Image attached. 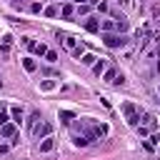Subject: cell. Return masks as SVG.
I'll return each instance as SVG.
<instances>
[{
  "mask_svg": "<svg viewBox=\"0 0 160 160\" xmlns=\"http://www.w3.org/2000/svg\"><path fill=\"white\" fill-rule=\"evenodd\" d=\"M128 35H120V32H102V45L110 48V50H118V48H125L128 45Z\"/></svg>",
  "mask_w": 160,
  "mask_h": 160,
  "instance_id": "1",
  "label": "cell"
},
{
  "mask_svg": "<svg viewBox=\"0 0 160 160\" xmlns=\"http://www.w3.org/2000/svg\"><path fill=\"white\" fill-rule=\"evenodd\" d=\"M122 115H125L128 125H132V128L140 125V110H138L135 102H125V105H122Z\"/></svg>",
  "mask_w": 160,
  "mask_h": 160,
  "instance_id": "2",
  "label": "cell"
},
{
  "mask_svg": "<svg viewBox=\"0 0 160 160\" xmlns=\"http://www.w3.org/2000/svg\"><path fill=\"white\" fill-rule=\"evenodd\" d=\"M32 138H38V140H42V138H48V135H52V122L50 120H42V122H38L32 130Z\"/></svg>",
  "mask_w": 160,
  "mask_h": 160,
  "instance_id": "3",
  "label": "cell"
},
{
  "mask_svg": "<svg viewBox=\"0 0 160 160\" xmlns=\"http://www.w3.org/2000/svg\"><path fill=\"white\" fill-rule=\"evenodd\" d=\"M18 135V122H5V125H0V138H5V140H12Z\"/></svg>",
  "mask_w": 160,
  "mask_h": 160,
  "instance_id": "4",
  "label": "cell"
},
{
  "mask_svg": "<svg viewBox=\"0 0 160 160\" xmlns=\"http://www.w3.org/2000/svg\"><path fill=\"white\" fill-rule=\"evenodd\" d=\"M92 140L88 138V135H82V132H72V145L75 148H88Z\"/></svg>",
  "mask_w": 160,
  "mask_h": 160,
  "instance_id": "5",
  "label": "cell"
},
{
  "mask_svg": "<svg viewBox=\"0 0 160 160\" xmlns=\"http://www.w3.org/2000/svg\"><path fill=\"white\" fill-rule=\"evenodd\" d=\"M75 12H78V10H75V5H72V2H62V5H60V15H62L65 20H70Z\"/></svg>",
  "mask_w": 160,
  "mask_h": 160,
  "instance_id": "6",
  "label": "cell"
},
{
  "mask_svg": "<svg viewBox=\"0 0 160 160\" xmlns=\"http://www.w3.org/2000/svg\"><path fill=\"white\" fill-rule=\"evenodd\" d=\"M85 30L88 32H100V18H88L85 20Z\"/></svg>",
  "mask_w": 160,
  "mask_h": 160,
  "instance_id": "7",
  "label": "cell"
},
{
  "mask_svg": "<svg viewBox=\"0 0 160 160\" xmlns=\"http://www.w3.org/2000/svg\"><path fill=\"white\" fill-rule=\"evenodd\" d=\"M140 125H148L150 130H155V128H158V122H155V115H150V112H142V115H140Z\"/></svg>",
  "mask_w": 160,
  "mask_h": 160,
  "instance_id": "8",
  "label": "cell"
},
{
  "mask_svg": "<svg viewBox=\"0 0 160 160\" xmlns=\"http://www.w3.org/2000/svg\"><path fill=\"white\" fill-rule=\"evenodd\" d=\"M58 38H60V40H62V45H65V48H68V50H70V52H72V50H75V48H78V40H75V38H72V35H58Z\"/></svg>",
  "mask_w": 160,
  "mask_h": 160,
  "instance_id": "9",
  "label": "cell"
},
{
  "mask_svg": "<svg viewBox=\"0 0 160 160\" xmlns=\"http://www.w3.org/2000/svg\"><path fill=\"white\" fill-rule=\"evenodd\" d=\"M118 75H120V72H118V70H115V68H110V65H108V70H105V72H102V80H105V82H108V85H112V82H115V78H118Z\"/></svg>",
  "mask_w": 160,
  "mask_h": 160,
  "instance_id": "10",
  "label": "cell"
},
{
  "mask_svg": "<svg viewBox=\"0 0 160 160\" xmlns=\"http://www.w3.org/2000/svg\"><path fill=\"white\" fill-rule=\"evenodd\" d=\"M52 148H55V138H52V135L42 138V142H40V152H50Z\"/></svg>",
  "mask_w": 160,
  "mask_h": 160,
  "instance_id": "11",
  "label": "cell"
},
{
  "mask_svg": "<svg viewBox=\"0 0 160 160\" xmlns=\"http://www.w3.org/2000/svg\"><path fill=\"white\" fill-rule=\"evenodd\" d=\"M100 32H115V20H100Z\"/></svg>",
  "mask_w": 160,
  "mask_h": 160,
  "instance_id": "12",
  "label": "cell"
},
{
  "mask_svg": "<svg viewBox=\"0 0 160 160\" xmlns=\"http://www.w3.org/2000/svg\"><path fill=\"white\" fill-rule=\"evenodd\" d=\"M10 45H12V38H10V35H5V38H2V45H0V55H2V58H8Z\"/></svg>",
  "mask_w": 160,
  "mask_h": 160,
  "instance_id": "13",
  "label": "cell"
},
{
  "mask_svg": "<svg viewBox=\"0 0 160 160\" xmlns=\"http://www.w3.org/2000/svg\"><path fill=\"white\" fill-rule=\"evenodd\" d=\"M10 118H12V122L20 125V120H22V108H20V105H12V108H10Z\"/></svg>",
  "mask_w": 160,
  "mask_h": 160,
  "instance_id": "14",
  "label": "cell"
},
{
  "mask_svg": "<svg viewBox=\"0 0 160 160\" xmlns=\"http://www.w3.org/2000/svg\"><path fill=\"white\" fill-rule=\"evenodd\" d=\"M105 70H108V62H105V60H95V65H92V72H95V75L100 78V75H102Z\"/></svg>",
  "mask_w": 160,
  "mask_h": 160,
  "instance_id": "15",
  "label": "cell"
},
{
  "mask_svg": "<svg viewBox=\"0 0 160 160\" xmlns=\"http://www.w3.org/2000/svg\"><path fill=\"white\" fill-rule=\"evenodd\" d=\"M40 120H42V118H40V110H32V112H30V118H28V128L32 130V128H35Z\"/></svg>",
  "mask_w": 160,
  "mask_h": 160,
  "instance_id": "16",
  "label": "cell"
},
{
  "mask_svg": "<svg viewBox=\"0 0 160 160\" xmlns=\"http://www.w3.org/2000/svg\"><path fill=\"white\" fill-rule=\"evenodd\" d=\"M75 120V112H70V110H60V122H65V125H70Z\"/></svg>",
  "mask_w": 160,
  "mask_h": 160,
  "instance_id": "17",
  "label": "cell"
},
{
  "mask_svg": "<svg viewBox=\"0 0 160 160\" xmlns=\"http://www.w3.org/2000/svg\"><path fill=\"white\" fill-rule=\"evenodd\" d=\"M92 130H95V135H98V138H105V135H108V125H105V122H95V125H92Z\"/></svg>",
  "mask_w": 160,
  "mask_h": 160,
  "instance_id": "18",
  "label": "cell"
},
{
  "mask_svg": "<svg viewBox=\"0 0 160 160\" xmlns=\"http://www.w3.org/2000/svg\"><path fill=\"white\" fill-rule=\"evenodd\" d=\"M22 68H25L28 72H35V68H38V62H35L32 58H25V60H22Z\"/></svg>",
  "mask_w": 160,
  "mask_h": 160,
  "instance_id": "19",
  "label": "cell"
},
{
  "mask_svg": "<svg viewBox=\"0 0 160 160\" xmlns=\"http://www.w3.org/2000/svg\"><path fill=\"white\" fill-rule=\"evenodd\" d=\"M95 60H98V58H95V55H90V52H85V55L80 58V62H82V65H90V68L95 65Z\"/></svg>",
  "mask_w": 160,
  "mask_h": 160,
  "instance_id": "20",
  "label": "cell"
},
{
  "mask_svg": "<svg viewBox=\"0 0 160 160\" xmlns=\"http://www.w3.org/2000/svg\"><path fill=\"white\" fill-rule=\"evenodd\" d=\"M42 12H45V15H48V18H55V15H58V12H60V8H58V5H48V8H45V10H42Z\"/></svg>",
  "mask_w": 160,
  "mask_h": 160,
  "instance_id": "21",
  "label": "cell"
},
{
  "mask_svg": "<svg viewBox=\"0 0 160 160\" xmlns=\"http://www.w3.org/2000/svg\"><path fill=\"white\" fill-rule=\"evenodd\" d=\"M32 52H35V55H40V58H42V55H48V48H45V42H40V45L35 42V48H32Z\"/></svg>",
  "mask_w": 160,
  "mask_h": 160,
  "instance_id": "22",
  "label": "cell"
},
{
  "mask_svg": "<svg viewBox=\"0 0 160 160\" xmlns=\"http://www.w3.org/2000/svg\"><path fill=\"white\" fill-rule=\"evenodd\" d=\"M5 122H10V118H8V108L0 105V125H5Z\"/></svg>",
  "mask_w": 160,
  "mask_h": 160,
  "instance_id": "23",
  "label": "cell"
},
{
  "mask_svg": "<svg viewBox=\"0 0 160 160\" xmlns=\"http://www.w3.org/2000/svg\"><path fill=\"white\" fill-rule=\"evenodd\" d=\"M42 10H45L42 2H32V5H30V12H32V15H38V12H42Z\"/></svg>",
  "mask_w": 160,
  "mask_h": 160,
  "instance_id": "24",
  "label": "cell"
},
{
  "mask_svg": "<svg viewBox=\"0 0 160 160\" xmlns=\"http://www.w3.org/2000/svg\"><path fill=\"white\" fill-rule=\"evenodd\" d=\"M45 60H48V62H58V52H55V50H48Z\"/></svg>",
  "mask_w": 160,
  "mask_h": 160,
  "instance_id": "25",
  "label": "cell"
},
{
  "mask_svg": "<svg viewBox=\"0 0 160 160\" xmlns=\"http://www.w3.org/2000/svg\"><path fill=\"white\" fill-rule=\"evenodd\" d=\"M95 5H98V12H108V2L105 0H98Z\"/></svg>",
  "mask_w": 160,
  "mask_h": 160,
  "instance_id": "26",
  "label": "cell"
},
{
  "mask_svg": "<svg viewBox=\"0 0 160 160\" xmlns=\"http://www.w3.org/2000/svg\"><path fill=\"white\" fill-rule=\"evenodd\" d=\"M78 12H80V15H88V12H90V5H88V2L78 5Z\"/></svg>",
  "mask_w": 160,
  "mask_h": 160,
  "instance_id": "27",
  "label": "cell"
},
{
  "mask_svg": "<svg viewBox=\"0 0 160 160\" xmlns=\"http://www.w3.org/2000/svg\"><path fill=\"white\" fill-rule=\"evenodd\" d=\"M40 88H42V90H52V88H55V82H52V80H42V82H40Z\"/></svg>",
  "mask_w": 160,
  "mask_h": 160,
  "instance_id": "28",
  "label": "cell"
},
{
  "mask_svg": "<svg viewBox=\"0 0 160 160\" xmlns=\"http://www.w3.org/2000/svg\"><path fill=\"white\" fill-rule=\"evenodd\" d=\"M148 132H150V128H148V125H138V135H140V138H145Z\"/></svg>",
  "mask_w": 160,
  "mask_h": 160,
  "instance_id": "29",
  "label": "cell"
},
{
  "mask_svg": "<svg viewBox=\"0 0 160 160\" xmlns=\"http://www.w3.org/2000/svg\"><path fill=\"white\" fill-rule=\"evenodd\" d=\"M155 70L160 72V45L155 48Z\"/></svg>",
  "mask_w": 160,
  "mask_h": 160,
  "instance_id": "30",
  "label": "cell"
},
{
  "mask_svg": "<svg viewBox=\"0 0 160 160\" xmlns=\"http://www.w3.org/2000/svg\"><path fill=\"white\" fill-rule=\"evenodd\" d=\"M72 55H75V58H82V55H85V48H82V45H78V48L72 50Z\"/></svg>",
  "mask_w": 160,
  "mask_h": 160,
  "instance_id": "31",
  "label": "cell"
},
{
  "mask_svg": "<svg viewBox=\"0 0 160 160\" xmlns=\"http://www.w3.org/2000/svg\"><path fill=\"white\" fill-rule=\"evenodd\" d=\"M112 85H118V88H120V85H125V75H122V72H120V75H118V78H115V82H112Z\"/></svg>",
  "mask_w": 160,
  "mask_h": 160,
  "instance_id": "32",
  "label": "cell"
},
{
  "mask_svg": "<svg viewBox=\"0 0 160 160\" xmlns=\"http://www.w3.org/2000/svg\"><path fill=\"white\" fill-rule=\"evenodd\" d=\"M22 45H25V48H35V42H32V38H22Z\"/></svg>",
  "mask_w": 160,
  "mask_h": 160,
  "instance_id": "33",
  "label": "cell"
},
{
  "mask_svg": "<svg viewBox=\"0 0 160 160\" xmlns=\"http://www.w3.org/2000/svg\"><path fill=\"white\" fill-rule=\"evenodd\" d=\"M142 145H145V150H155V142H152V140H145Z\"/></svg>",
  "mask_w": 160,
  "mask_h": 160,
  "instance_id": "34",
  "label": "cell"
},
{
  "mask_svg": "<svg viewBox=\"0 0 160 160\" xmlns=\"http://www.w3.org/2000/svg\"><path fill=\"white\" fill-rule=\"evenodd\" d=\"M8 150H10V148H8V145H0V155H5V152H8Z\"/></svg>",
  "mask_w": 160,
  "mask_h": 160,
  "instance_id": "35",
  "label": "cell"
},
{
  "mask_svg": "<svg viewBox=\"0 0 160 160\" xmlns=\"http://www.w3.org/2000/svg\"><path fill=\"white\" fill-rule=\"evenodd\" d=\"M118 2H120V5H128V0H118Z\"/></svg>",
  "mask_w": 160,
  "mask_h": 160,
  "instance_id": "36",
  "label": "cell"
},
{
  "mask_svg": "<svg viewBox=\"0 0 160 160\" xmlns=\"http://www.w3.org/2000/svg\"><path fill=\"white\" fill-rule=\"evenodd\" d=\"M75 2H78V5H82V2H88V0H75Z\"/></svg>",
  "mask_w": 160,
  "mask_h": 160,
  "instance_id": "37",
  "label": "cell"
},
{
  "mask_svg": "<svg viewBox=\"0 0 160 160\" xmlns=\"http://www.w3.org/2000/svg\"><path fill=\"white\" fill-rule=\"evenodd\" d=\"M0 88H2V78H0Z\"/></svg>",
  "mask_w": 160,
  "mask_h": 160,
  "instance_id": "38",
  "label": "cell"
},
{
  "mask_svg": "<svg viewBox=\"0 0 160 160\" xmlns=\"http://www.w3.org/2000/svg\"><path fill=\"white\" fill-rule=\"evenodd\" d=\"M158 98H160V88H158Z\"/></svg>",
  "mask_w": 160,
  "mask_h": 160,
  "instance_id": "39",
  "label": "cell"
},
{
  "mask_svg": "<svg viewBox=\"0 0 160 160\" xmlns=\"http://www.w3.org/2000/svg\"><path fill=\"white\" fill-rule=\"evenodd\" d=\"M58 2H60V0H58Z\"/></svg>",
  "mask_w": 160,
  "mask_h": 160,
  "instance_id": "40",
  "label": "cell"
}]
</instances>
